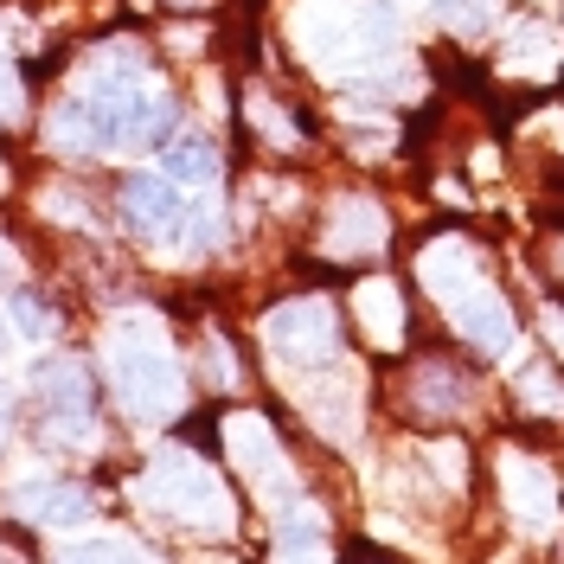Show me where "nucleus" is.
<instances>
[{
  "label": "nucleus",
  "instance_id": "20",
  "mask_svg": "<svg viewBox=\"0 0 564 564\" xmlns=\"http://www.w3.org/2000/svg\"><path fill=\"white\" fill-rule=\"evenodd\" d=\"M0 352H7V327H0Z\"/></svg>",
  "mask_w": 564,
  "mask_h": 564
},
{
  "label": "nucleus",
  "instance_id": "5",
  "mask_svg": "<svg viewBox=\"0 0 564 564\" xmlns=\"http://www.w3.org/2000/svg\"><path fill=\"white\" fill-rule=\"evenodd\" d=\"M148 500H154L167 520H180V527H218V532L231 527V500H225L218 468L180 456V449L148 462Z\"/></svg>",
  "mask_w": 564,
  "mask_h": 564
},
{
  "label": "nucleus",
  "instance_id": "12",
  "mask_svg": "<svg viewBox=\"0 0 564 564\" xmlns=\"http://www.w3.org/2000/svg\"><path fill=\"white\" fill-rule=\"evenodd\" d=\"M386 245V212L366 206V199H347L340 218H334V231H327V250L334 257H366V250Z\"/></svg>",
  "mask_w": 564,
  "mask_h": 564
},
{
  "label": "nucleus",
  "instance_id": "1",
  "mask_svg": "<svg viewBox=\"0 0 564 564\" xmlns=\"http://www.w3.org/2000/svg\"><path fill=\"white\" fill-rule=\"evenodd\" d=\"M167 129H174V104L154 97V90L141 84L135 65L90 77V84H84L77 97H65L58 116H52V141L70 148V154H109V148L167 141Z\"/></svg>",
  "mask_w": 564,
  "mask_h": 564
},
{
  "label": "nucleus",
  "instance_id": "6",
  "mask_svg": "<svg viewBox=\"0 0 564 564\" xmlns=\"http://www.w3.org/2000/svg\"><path fill=\"white\" fill-rule=\"evenodd\" d=\"M263 340L289 372H308L321 359H334V308L327 302H289L263 321Z\"/></svg>",
  "mask_w": 564,
  "mask_h": 564
},
{
  "label": "nucleus",
  "instance_id": "19",
  "mask_svg": "<svg viewBox=\"0 0 564 564\" xmlns=\"http://www.w3.org/2000/svg\"><path fill=\"white\" fill-rule=\"evenodd\" d=\"M552 334H558V347H564V315H552Z\"/></svg>",
  "mask_w": 564,
  "mask_h": 564
},
{
  "label": "nucleus",
  "instance_id": "18",
  "mask_svg": "<svg viewBox=\"0 0 564 564\" xmlns=\"http://www.w3.org/2000/svg\"><path fill=\"white\" fill-rule=\"evenodd\" d=\"M13 282V250H7V238H0V289Z\"/></svg>",
  "mask_w": 564,
  "mask_h": 564
},
{
  "label": "nucleus",
  "instance_id": "15",
  "mask_svg": "<svg viewBox=\"0 0 564 564\" xmlns=\"http://www.w3.org/2000/svg\"><path fill=\"white\" fill-rule=\"evenodd\" d=\"M161 174L174 180V186H206V180H218V154H212V141L186 135L161 154Z\"/></svg>",
  "mask_w": 564,
  "mask_h": 564
},
{
  "label": "nucleus",
  "instance_id": "11",
  "mask_svg": "<svg viewBox=\"0 0 564 564\" xmlns=\"http://www.w3.org/2000/svg\"><path fill=\"white\" fill-rule=\"evenodd\" d=\"M13 507H20L33 527H77V520L90 513V494L77 488V481H39V488L13 494Z\"/></svg>",
  "mask_w": 564,
  "mask_h": 564
},
{
  "label": "nucleus",
  "instance_id": "8",
  "mask_svg": "<svg viewBox=\"0 0 564 564\" xmlns=\"http://www.w3.org/2000/svg\"><path fill=\"white\" fill-rule=\"evenodd\" d=\"M225 449H231V462L245 468L250 481H257V494L263 500H289V475H282V449H276V436H270V423L263 417H231V430H225Z\"/></svg>",
  "mask_w": 564,
  "mask_h": 564
},
{
  "label": "nucleus",
  "instance_id": "16",
  "mask_svg": "<svg viewBox=\"0 0 564 564\" xmlns=\"http://www.w3.org/2000/svg\"><path fill=\"white\" fill-rule=\"evenodd\" d=\"M58 564H141V552L129 539H84V545H70Z\"/></svg>",
  "mask_w": 564,
  "mask_h": 564
},
{
  "label": "nucleus",
  "instance_id": "2",
  "mask_svg": "<svg viewBox=\"0 0 564 564\" xmlns=\"http://www.w3.org/2000/svg\"><path fill=\"white\" fill-rule=\"evenodd\" d=\"M109 386H116V404L129 417L154 423L180 411V366L148 315H129L109 327Z\"/></svg>",
  "mask_w": 564,
  "mask_h": 564
},
{
  "label": "nucleus",
  "instance_id": "13",
  "mask_svg": "<svg viewBox=\"0 0 564 564\" xmlns=\"http://www.w3.org/2000/svg\"><path fill=\"white\" fill-rule=\"evenodd\" d=\"M276 564H327V527L315 513H289L276 527Z\"/></svg>",
  "mask_w": 564,
  "mask_h": 564
},
{
  "label": "nucleus",
  "instance_id": "14",
  "mask_svg": "<svg viewBox=\"0 0 564 564\" xmlns=\"http://www.w3.org/2000/svg\"><path fill=\"white\" fill-rule=\"evenodd\" d=\"M359 315H366V334L379 340V347H398V334H404V308H398V289L391 282H359Z\"/></svg>",
  "mask_w": 564,
  "mask_h": 564
},
{
  "label": "nucleus",
  "instance_id": "7",
  "mask_svg": "<svg viewBox=\"0 0 564 564\" xmlns=\"http://www.w3.org/2000/svg\"><path fill=\"white\" fill-rule=\"evenodd\" d=\"M122 212H129V225H135L141 238H154V245H180V231L193 225V206L180 199V186L167 174L129 180V186H122Z\"/></svg>",
  "mask_w": 564,
  "mask_h": 564
},
{
  "label": "nucleus",
  "instance_id": "4",
  "mask_svg": "<svg viewBox=\"0 0 564 564\" xmlns=\"http://www.w3.org/2000/svg\"><path fill=\"white\" fill-rule=\"evenodd\" d=\"M423 282L436 289V302L449 308V321H456L481 352H507L513 347V315H507V302L481 282V270L468 263V250L462 245H436L430 250V257H423Z\"/></svg>",
  "mask_w": 564,
  "mask_h": 564
},
{
  "label": "nucleus",
  "instance_id": "9",
  "mask_svg": "<svg viewBox=\"0 0 564 564\" xmlns=\"http://www.w3.org/2000/svg\"><path fill=\"white\" fill-rule=\"evenodd\" d=\"M39 398H45L52 436H65V443H84V436H90V379H84L70 359L45 366V386H39Z\"/></svg>",
  "mask_w": 564,
  "mask_h": 564
},
{
  "label": "nucleus",
  "instance_id": "17",
  "mask_svg": "<svg viewBox=\"0 0 564 564\" xmlns=\"http://www.w3.org/2000/svg\"><path fill=\"white\" fill-rule=\"evenodd\" d=\"M20 327H26V334H52V315H45L39 302H20Z\"/></svg>",
  "mask_w": 564,
  "mask_h": 564
},
{
  "label": "nucleus",
  "instance_id": "10",
  "mask_svg": "<svg viewBox=\"0 0 564 564\" xmlns=\"http://www.w3.org/2000/svg\"><path fill=\"white\" fill-rule=\"evenodd\" d=\"M507 507H513V520L532 532H552L558 527V494H552V475L539 468V462H507Z\"/></svg>",
  "mask_w": 564,
  "mask_h": 564
},
{
  "label": "nucleus",
  "instance_id": "3",
  "mask_svg": "<svg viewBox=\"0 0 564 564\" xmlns=\"http://www.w3.org/2000/svg\"><path fill=\"white\" fill-rule=\"evenodd\" d=\"M302 45L308 58L327 70H372L391 58V13L366 7V0H308L302 7Z\"/></svg>",
  "mask_w": 564,
  "mask_h": 564
}]
</instances>
